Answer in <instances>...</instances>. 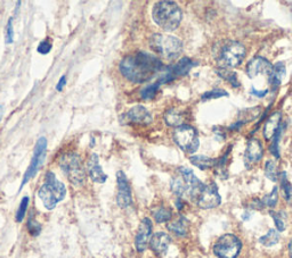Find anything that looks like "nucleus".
<instances>
[{"label":"nucleus","instance_id":"f257e3e1","mask_svg":"<svg viewBox=\"0 0 292 258\" xmlns=\"http://www.w3.org/2000/svg\"><path fill=\"white\" fill-rule=\"evenodd\" d=\"M163 64L154 55L136 52L126 56L119 64L121 74L134 83H144L154 78Z\"/></svg>","mask_w":292,"mask_h":258},{"label":"nucleus","instance_id":"f03ea898","mask_svg":"<svg viewBox=\"0 0 292 258\" xmlns=\"http://www.w3.org/2000/svg\"><path fill=\"white\" fill-rule=\"evenodd\" d=\"M213 54L221 69H235L242 64L247 48L239 41L224 40L214 46Z\"/></svg>","mask_w":292,"mask_h":258},{"label":"nucleus","instance_id":"7ed1b4c3","mask_svg":"<svg viewBox=\"0 0 292 258\" xmlns=\"http://www.w3.org/2000/svg\"><path fill=\"white\" fill-rule=\"evenodd\" d=\"M154 22L166 31H173L179 27L183 20V11L175 2H159L156 3L152 12Z\"/></svg>","mask_w":292,"mask_h":258},{"label":"nucleus","instance_id":"20e7f679","mask_svg":"<svg viewBox=\"0 0 292 258\" xmlns=\"http://www.w3.org/2000/svg\"><path fill=\"white\" fill-rule=\"evenodd\" d=\"M203 185L205 184L198 179L194 172L187 167H179L178 174L171 180V190L176 196L188 197L193 200L197 199Z\"/></svg>","mask_w":292,"mask_h":258},{"label":"nucleus","instance_id":"39448f33","mask_svg":"<svg viewBox=\"0 0 292 258\" xmlns=\"http://www.w3.org/2000/svg\"><path fill=\"white\" fill-rule=\"evenodd\" d=\"M38 196L46 207V209H54L58 202L66 196V188L61 181L56 179L53 172H48L45 176V182L39 189Z\"/></svg>","mask_w":292,"mask_h":258},{"label":"nucleus","instance_id":"423d86ee","mask_svg":"<svg viewBox=\"0 0 292 258\" xmlns=\"http://www.w3.org/2000/svg\"><path fill=\"white\" fill-rule=\"evenodd\" d=\"M150 47L160 56L167 59H176L183 52V42L173 36L154 33L150 39Z\"/></svg>","mask_w":292,"mask_h":258},{"label":"nucleus","instance_id":"0eeeda50","mask_svg":"<svg viewBox=\"0 0 292 258\" xmlns=\"http://www.w3.org/2000/svg\"><path fill=\"white\" fill-rule=\"evenodd\" d=\"M60 166L72 184L81 185L86 180V171L77 154L67 153L60 159Z\"/></svg>","mask_w":292,"mask_h":258},{"label":"nucleus","instance_id":"6e6552de","mask_svg":"<svg viewBox=\"0 0 292 258\" xmlns=\"http://www.w3.org/2000/svg\"><path fill=\"white\" fill-rule=\"evenodd\" d=\"M173 141L181 150L187 154H194L199 148V135L191 125L183 124L173 131Z\"/></svg>","mask_w":292,"mask_h":258},{"label":"nucleus","instance_id":"1a4fd4ad","mask_svg":"<svg viewBox=\"0 0 292 258\" xmlns=\"http://www.w3.org/2000/svg\"><path fill=\"white\" fill-rule=\"evenodd\" d=\"M242 248L238 236L233 234H225L216 241L214 246V253L218 258H236Z\"/></svg>","mask_w":292,"mask_h":258},{"label":"nucleus","instance_id":"9d476101","mask_svg":"<svg viewBox=\"0 0 292 258\" xmlns=\"http://www.w3.org/2000/svg\"><path fill=\"white\" fill-rule=\"evenodd\" d=\"M46 150H47V139L41 137L38 139V141L35 146V149H33V156H32L31 163L30 165H29L27 172L24 173L20 190L22 189L24 185L32 179V177H35L37 172L39 171V168L42 165V163H44V159L46 157Z\"/></svg>","mask_w":292,"mask_h":258},{"label":"nucleus","instance_id":"9b49d317","mask_svg":"<svg viewBox=\"0 0 292 258\" xmlns=\"http://www.w3.org/2000/svg\"><path fill=\"white\" fill-rule=\"evenodd\" d=\"M274 72V65L270 63L268 59H266L262 56H256L252 59L249 61L247 64V67H245V73H247L249 79H256L259 75H262V77H266L268 80V82L272 79Z\"/></svg>","mask_w":292,"mask_h":258},{"label":"nucleus","instance_id":"f8f14e48","mask_svg":"<svg viewBox=\"0 0 292 258\" xmlns=\"http://www.w3.org/2000/svg\"><path fill=\"white\" fill-rule=\"evenodd\" d=\"M221 196H219L218 188L214 182L203 185L200 193L198 194L196 202L202 209H211L221 205Z\"/></svg>","mask_w":292,"mask_h":258},{"label":"nucleus","instance_id":"ddd939ff","mask_svg":"<svg viewBox=\"0 0 292 258\" xmlns=\"http://www.w3.org/2000/svg\"><path fill=\"white\" fill-rule=\"evenodd\" d=\"M120 122L122 124H139V125H147L152 122V115L145 107L141 105L135 106L130 108L128 112L122 114L120 117Z\"/></svg>","mask_w":292,"mask_h":258},{"label":"nucleus","instance_id":"4468645a","mask_svg":"<svg viewBox=\"0 0 292 258\" xmlns=\"http://www.w3.org/2000/svg\"><path fill=\"white\" fill-rule=\"evenodd\" d=\"M117 183H118V194L117 204L120 208H127L133 204V197H131V189L129 182L127 180L126 174L122 171L117 172Z\"/></svg>","mask_w":292,"mask_h":258},{"label":"nucleus","instance_id":"2eb2a0df","mask_svg":"<svg viewBox=\"0 0 292 258\" xmlns=\"http://www.w3.org/2000/svg\"><path fill=\"white\" fill-rule=\"evenodd\" d=\"M152 238V222L150 218H144L139 224L136 238H135V246L138 252H143L150 244Z\"/></svg>","mask_w":292,"mask_h":258},{"label":"nucleus","instance_id":"dca6fc26","mask_svg":"<svg viewBox=\"0 0 292 258\" xmlns=\"http://www.w3.org/2000/svg\"><path fill=\"white\" fill-rule=\"evenodd\" d=\"M282 121V114L281 112H275L273 114H270V116L267 118V121L265 122L264 125V131H262V135H264L265 140L270 141L274 138V135L276 134V132L282 126L281 124Z\"/></svg>","mask_w":292,"mask_h":258},{"label":"nucleus","instance_id":"f3484780","mask_svg":"<svg viewBox=\"0 0 292 258\" xmlns=\"http://www.w3.org/2000/svg\"><path fill=\"white\" fill-rule=\"evenodd\" d=\"M244 156L248 163L255 164L259 162L262 156H264V149H262L261 142L256 138L249 139Z\"/></svg>","mask_w":292,"mask_h":258},{"label":"nucleus","instance_id":"a211bd4d","mask_svg":"<svg viewBox=\"0 0 292 258\" xmlns=\"http://www.w3.org/2000/svg\"><path fill=\"white\" fill-rule=\"evenodd\" d=\"M171 239L164 232H158L151 238L150 247L158 256H162L167 252L169 246H170Z\"/></svg>","mask_w":292,"mask_h":258},{"label":"nucleus","instance_id":"6ab92c4d","mask_svg":"<svg viewBox=\"0 0 292 258\" xmlns=\"http://www.w3.org/2000/svg\"><path fill=\"white\" fill-rule=\"evenodd\" d=\"M87 171L88 174L91 177V180L96 182V183H104L107 181L108 176L102 170L100 162H99V156L96 154H92L90 156L89 160H88L87 164Z\"/></svg>","mask_w":292,"mask_h":258},{"label":"nucleus","instance_id":"aec40b11","mask_svg":"<svg viewBox=\"0 0 292 258\" xmlns=\"http://www.w3.org/2000/svg\"><path fill=\"white\" fill-rule=\"evenodd\" d=\"M196 65H197V63L193 62L192 59L184 57V58H181L175 66L171 67V70L169 71V73H170L172 79L177 77H184V75L187 74L188 72L192 70V67Z\"/></svg>","mask_w":292,"mask_h":258},{"label":"nucleus","instance_id":"412c9836","mask_svg":"<svg viewBox=\"0 0 292 258\" xmlns=\"http://www.w3.org/2000/svg\"><path fill=\"white\" fill-rule=\"evenodd\" d=\"M168 230L171 231L178 236H185L188 232V221L185 217L180 216L178 219L168 224Z\"/></svg>","mask_w":292,"mask_h":258},{"label":"nucleus","instance_id":"4be33fe9","mask_svg":"<svg viewBox=\"0 0 292 258\" xmlns=\"http://www.w3.org/2000/svg\"><path fill=\"white\" fill-rule=\"evenodd\" d=\"M286 74V70H285V65L283 63H276L274 65V72L272 75V79H270L269 84L273 88L276 89L277 87H280V84L282 83L283 79H284Z\"/></svg>","mask_w":292,"mask_h":258},{"label":"nucleus","instance_id":"5701e85b","mask_svg":"<svg viewBox=\"0 0 292 258\" xmlns=\"http://www.w3.org/2000/svg\"><path fill=\"white\" fill-rule=\"evenodd\" d=\"M189 160L194 166H197L202 171L214 168L216 166V162H217V159L207 157V156H193Z\"/></svg>","mask_w":292,"mask_h":258},{"label":"nucleus","instance_id":"b1692460","mask_svg":"<svg viewBox=\"0 0 292 258\" xmlns=\"http://www.w3.org/2000/svg\"><path fill=\"white\" fill-rule=\"evenodd\" d=\"M216 72H217V74L219 75V77L223 78L226 82L230 83L233 88L240 87L238 74H236L234 71H232L231 69H221V67H218V69L216 70Z\"/></svg>","mask_w":292,"mask_h":258},{"label":"nucleus","instance_id":"393cba45","mask_svg":"<svg viewBox=\"0 0 292 258\" xmlns=\"http://www.w3.org/2000/svg\"><path fill=\"white\" fill-rule=\"evenodd\" d=\"M164 120H166V123L169 126H176V128H178V126L183 125L184 116L181 115V113L177 111V109L171 108L166 113V115H164Z\"/></svg>","mask_w":292,"mask_h":258},{"label":"nucleus","instance_id":"a878e982","mask_svg":"<svg viewBox=\"0 0 292 258\" xmlns=\"http://www.w3.org/2000/svg\"><path fill=\"white\" fill-rule=\"evenodd\" d=\"M278 240H280V234H278V232L276 230L272 229V230L268 231L267 234L261 236L259 241H260V243L262 244V246L273 247L278 242Z\"/></svg>","mask_w":292,"mask_h":258},{"label":"nucleus","instance_id":"bb28decb","mask_svg":"<svg viewBox=\"0 0 292 258\" xmlns=\"http://www.w3.org/2000/svg\"><path fill=\"white\" fill-rule=\"evenodd\" d=\"M153 217L158 223H164L170 221L172 217L171 209L167 207H159L158 209L153 211Z\"/></svg>","mask_w":292,"mask_h":258},{"label":"nucleus","instance_id":"cd10ccee","mask_svg":"<svg viewBox=\"0 0 292 258\" xmlns=\"http://www.w3.org/2000/svg\"><path fill=\"white\" fill-rule=\"evenodd\" d=\"M265 175L270 181L276 182L278 179V171H277V165L275 164L273 160H267L265 165Z\"/></svg>","mask_w":292,"mask_h":258},{"label":"nucleus","instance_id":"c85d7f7f","mask_svg":"<svg viewBox=\"0 0 292 258\" xmlns=\"http://www.w3.org/2000/svg\"><path fill=\"white\" fill-rule=\"evenodd\" d=\"M281 187L283 194H284V198L286 201L292 200V184L290 183V181L287 180L286 173H282L281 176Z\"/></svg>","mask_w":292,"mask_h":258},{"label":"nucleus","instance_id":"c756f323","mask_svg":"<svg viewBox=\"0 0 292 258\" xmlns=\"http://www.w3.org/2000/svg\"><path fill=\"white\" fill-rule=\"evenodd\" d=\"M277 200H278V190L276 187H275L272 190V192H270L269 194H266V196L262 198L261 201H262V204H264V206H267L269 207V208H273V207L276 206Z\"/></svg>","mask_w":292,"mask_h":258},{"label":"nucleus","instance_id":"7c9ffc66","mask_svg":"<svg viewBox=\"0 0 292 258\" xmlns=\"http://www.w3.org/2000/svg\"><path fill=\"white\" fill-rule=\"evenodd\" d=\"M228 92L224 89H219V88H215L213 90H210L206 94H203L201 96L202 100H209V99H216V98H221V97H227Z\"/></svg>","mask_w":292,"mask_h":258},{"label":"nucleus","instance_id":"2f4dec72","mask_svg":"<svg viewBox=\"0 0 292 258\" xmlns=\"http://www.w3.org/2000/svg\"><path fill=\"white\" fill-rule=\"evenodd\" d=\"M270 216L273 217L275 225H276V229L278 231H284L285 230V215L283 211H280V213H276V211H270Z\"/></svg>","mask_w":292,"mask_h":258},{"label":"nucleus","instance_id":"473e14b6","mask_svg":"<svg viewBox=\"0 0 292 258\" xmlns=\"http://www.w3.org/2000/svg\"><path fill=\"white\" fill-rule=\"evenodd\" d=\"M160 81H158L156 83L154 84H151V86L149 87H146V88H144L142 92H141V95L144 99H151V98H153V97L158 94V90H159V87H160Z\"/></svg>","mask_w":292,"mask_h":258},{"label":"nucleus","instance_id":"72a5a7b5","mask_svg":"<svg viewBox=\"0 0 292 258\" xmlns=\"http://www.w3.org/2000/svg\"><path fill=\"white\" fill-rule=\"evenodd\" d=\"M282 132H283V128L281 126L280 130H278L277 132H276V134L274 135L273 142H272V145H270V147H269L270 153H272L275 156V157H277V158L280 157V149H278V142H280Z\"/></svg>","mask_w":292,"mask_h":258},{"label":"nucleus","instance_id":"f704fd0d","mask_svg":"<svg viewBox=\"0 0 292 258\" xmlns=\"http://www.w3.org/2000/svg\"><path fill=\"white\" fill-rule=\"evenodd\" d=\"M28 206H29V198L28 197H24L22 200H21V204L18 211H16V222L21 223L23 221V218L25 216V213H27V209H28Z\"/></svg>","mask_w":292,"mask_h":258},{"label":"nucleus","instance_id":"c9c22d12","mask_svg":"<svg viewBox=\"0 0 292 258\" xmlns=\"http://www.w3.org/2000/svg\"><path fill=\"white\" fill-rule=\"evenodd\" d=\"M28 230L32 235L37 236L41 232V225L36 221V219L30 218L28 222Z\"/></svg>","mask_w":292,"mask_h":258},{"label":"nucleus","instance_id":"e433bc0d","mask_svg":"<svg viewBox=\"0 0 292 258\" xmlns=\"http://www.w3.org/2000/svg\"><path fill=\"white\" fill-rule=\"evenodd\" d=\"M5 39H6V44H12L13 40H14V30H13V18H11L10 20H8V22H7Z\"/></svg>","mask_w":292,"mask_h":258},{"label":"nucleus","instance_id":"4c0bfd02","mask_svg":"<svg viewBox=\"0 0 292 258\" xmlns=\"http://www.w3.org/2000/svg\"><path fill=\"white\" fill-rule=\"evenodd\" d=\"M38 53H40V54H48L50 50H52V42L48 41V40H44V41H41L39 46H38Z\"/></svg>","mask_w":292,"mask_h":258},{"label":"nucleus","instance_id":"58836bf2","mask_svg":"<svg viewBox=\"0 0 292 258\" xmlns=\"http://www.w3.org/2000/svg\"><path fill=\"white\" fill-rule=\"evenodd\" d=\"M267 92H268V89H266V90H258V89L252 88L250 94L258 97V98H262V97H265L266 95H267Z\"/></svg>","mask_w":292,"mask_h":258},{"label":"nucleus","instance_id":"ea45409f","mask_svg":"<svg viewBox=\"0 0 292 258\" xmlns=\"http://www.w3.org/2000/svg\"><path fill=\"white\" fill-rule=\"evenodd\" d=\"M65 84H66V77H65V75H63V77L60 79V81H58L57 86H56L57 91H62L63 88L65 87Z\"/></svg>","mask_w":292,"mask_h":258},{"label":"nucleus","instance_id":"a19ab883","mask_svg":"<svg viewBox=\"0 0 292 258\" xmlns=\"http://www.w3.org/2000/svg\"><path fill=\"white\" fill-rule=\"evenodd\" d=\"M3 114H4V108H3V106H2V105H0V121H2Z\"/></svg>","mask_w":292,"mask_h":258},{"label":"nucleus","instance_id":"79ce46f5","mask_svg":"<svg viewBox=\"0 0 292 258\" xmlns=\"http://www.w3.org/2000/svg\"><path fill=\"white\" fill-rule=\"evenodd\" d=\"M289 250H290V258H292V241L290 242V246H289Z\"/></svg>","mask_w":292,"mask_h":258}]
</instances>
